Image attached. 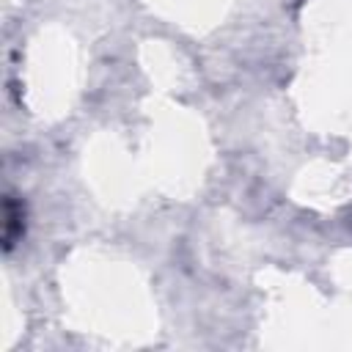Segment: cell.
<instances>
[{
    "label": "cell",
    "instance_id": "obj_1",
    "mask_svg": "<svg viewBox=\"0 0 352 352\" xmlns=\"http://www.w3.org/2000/svg\"><path fill=\"white\" fill-rule=\"evenodd\" d=\"M22 234H25V204L8 195L6 198V250H11Z\"/></svg>",
    "mask_w": 352,
    "mask_h": 352
}]
</instances>
